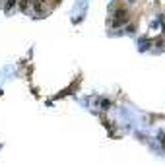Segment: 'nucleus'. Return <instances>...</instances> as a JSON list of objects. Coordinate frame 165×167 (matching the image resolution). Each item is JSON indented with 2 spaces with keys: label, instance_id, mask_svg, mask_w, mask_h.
<instances>
[{
  "label": "nucleus",
  "instance_id": "obj_1",
  "mask_svg": "<svg viewBox=\"0 0 165 167\" xmlns=\"http://www.w3.org/2000/svg\"><path fill=\"white\" fill-rule=\"evenodd\" d=\"M122 22H126V10H118L117 12V19H113V25H121Z\"/></svg>",
  "mask_w": 165,
  "mask_h": 167
}]
</instances>
